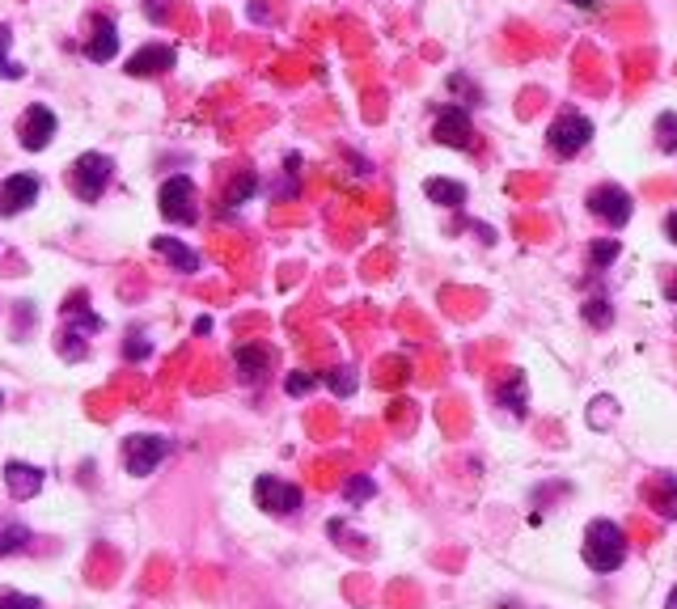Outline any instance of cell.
Listing matches in <instances>:
<instances>
[{
  "label": "cell",
  "mask_w": 677,
  "mask_h": 609,
  "mask_svg": "<svg viewBox=\"0 0 677 609\" xmlns=\"http://www.w3.org/2000/svg\"><path fill=\"white\" fill-rule=\"evenodd\" d=\"M627 559V537L614 521H593L585 533V563L593 571H618Z\"/></svg>",
  "instance_id": "1"
},
{
  "label": "cell",
  "mask_w": 677,
  "mask_h": 609,
  "mask_svg": "<svg viewBox=\"0 0 677 609\" xmlns=\"http://www.w3.org/2000/svg\"><path fill=\"white\" fill-rule=\"evenodd\" d=\"M111 174H115V161H111V157H102V152H80L77 161H73V170H68V183L77 190V199L93 203V199H102V190L111 187Z\"/></svg>",
  "instance_id": "2"
},
{
  "label": "cell",
  "mask_w": 677,
  "mask_h": 609,
  "mask_svg": "<svg viewBox=\"0 0 677 609\" xmlns=\"http://www.w3.org/2000/svg\"><path fill=\"white\" fill-rule=\"evenodd\" d=\"M589 140H593V123L580 111H563L555 123H551V132H547V145H551V152H559V157H576Z\"/></svg>",
  "instance_id": "3"
},
{
  "label": "cell",
  "mask_w": 677,
  "mask_h": 609,
  "mask_svg": "<svg viewBox=\"0 0 677 609\" xmlns=\"http://www.w3.org/2000/svg\"><path fill=\"white\" fill-rule=\"evenodd\" d=\"M158 203H161V216L174 221V225H191V221L200 216V208H196V187H191V178H183V174L161 183Z\"/></svg>",
  "instance_id": "4"
},
{
  "label": "cell",
  "mask_w": 677,
  "mask_h": 609,
  "mask_svg": "<svg viewBox=\"0 0 677 609\" xmlns=\"http://www.w3.org/2000/svg\"><path fill=\"white\" fill-rule=\"evenodd\" d=\"M165 453H170V440H165V436H127V440H123V465H127V474H136V478L153 474Z\"/></svg>",
  "instance_id": "5"
},
{
  "label": "cell",
  "mask_w": 677,
  "mask_h": 609,
  "mask_svg": "<svg viewBox=\"0 0 677 609\" xmlns=\"http://www.w3.org/2000/svg\"><path fill=\"white\" fill-rule=\"evenodd\" d=\"M589 212L593 216H601L610 228H623L627 221H631V212H636V203H631V195L623 187H614V183H605V187H598L593 195H589Z\"/></svg>",
  "instance_id": "6"
},
{
  "label": "cell",
  "mask_w": 677,
  "mask_h": 609,
  "mask_svg": "<svg viewBox=\"0 0 677 609\" xmlns=\"http://www.w3.org/2000/svg\"><path fill=\"white\" fill-rule=\"evenodd\" d=\"M432 136H437L444 149H462V152L475 149V127H471V114L462 111V107H440Z\"/></svg>",
  "instance_id": "7"
},
{
  "label": "cell",
  "mask_w": 677,
  "mask_h": 609,
  "mask_svg": "<svg viewBox=\"0 0 677 609\" xmlns=\"http://www.w3.org/2000/svg\"><path fill=\"white\" fill-rule=\"evenodd\" d=\"M254 504H259L263 512H272V517H288V512L301 508V492H297L292 483H279L272 474H263V478L254 483Z\"/></svg>",
  "instance_id": "8"
},
{
  "label": "cell",
  "mask_w": 677,
  "mask_h": 609,
  "mask_svg": "<svg viewBox=\"0 0 677 609\" xmlns=\"http://www.w3.org/2000/svg\"><path fill=\"white\" fill-rule=\"evenodd\" d=\"M17 136H22V149L26 152H42L51 145V136H55V114L47 111V107H30V111L22 114Z\"/></svg>",
  "instance_id": "9"
},
{
  "label": "cell",
  "mask_w": 677,
  "mask_h": 609,
  "mask_svg": "<svg viewBox=\"0 0 677 609\" xmlns=\"http://www.w3.org/2000/svg\"><path fill=\"white\" fill-rule=\"evenodd\" d=\"M39 199V178L35 174H13L0 187V216H17Z\"/></svg>",
  "instance_id": "10"
},
{
  "label": "cell",
  "mask_w": 677,
  "mask_h": 609,
  "mask_svg": "<svg viewBox=\"0 0 677 609\" xmlns=\"http://www.w3.org/2000/svg\"><path fill=\"white\" fill-rule=\"evenodd\" d=\"M174 47H161V42H153V47H140L131 60H127V76H161L174 69Z\"/></svg>",
  "instance_id": "11"
},
{
  "label": "cell",
  "mask_w": 677,
  "mask_h": 609,
  "mask_svg": "<svg viewBox=\"0 0 677 609\" xmlns=\"http://www.w3.org/2000/svg\"><path fill=\"white\" fill-rule=\"evenodd\" d=\"M4 487H9L13 499H35L42 492V470L26 465V461H9L4 465Z\"/></svg>",
  "instance_id": "12"
},
{
  "label": "cell",
  "mask_w": 677,
  "mask_h": 609,
  "mask_svg": "<svg viewBox=\"0 0 677 609\" xmlns=\"http://www.w3.org/2000/svg\"><path fill=\"white\" fill-rule=\"evenodd\" d=\"M115 51H120V30H115V22H111V17H98V22H93V35L85 42V60L106 64V60H115Z\"/></svg>",
  "instance_id": "13"
},
{
  "label": "cell",
  "mask_w": 677,
  "mask_h": 609,
  "mask_svg": "<svg viewBox=\"0 0 677 609\" xmlns=\"http://www.w3.org/2000/svg\"><path fill=\"white\" fill-rule=\"evenodd\" d=\"M153 250H158L161 259H170V266L174 271H200V254L196 250H187L183 241H174V237H153Z\"/></svg>",
  "instance_id": "14"
},
{
  "label": "cell",
  "mask_w": 677,
  "mask_h": 609,
  "mask_svg": "<svg viewBox=\"0 0 677 609\" xmlns=\"http://www.w3.org/2000/svg\"><path fill=\"white\" fill-rule=\"evenodd\" d=\"M648 504H652L656 512H665V517H674L677 521V478L674 474H661L656 483H648Z\"/></svg>",
  "instance_id": "15"
},
{
  "label": "cell",
  "mask_w": 677,
  "mask_h": 609,
  "mask_svg": "<svg viewBox=\"0 0 677 609\" xmlns=\"http://www.w3.org/2000/svg\"><path fill=\"white\" fill-rule=\"evenodd\" d=\"M424 195L440 203V208H462L466 203V187L462 183H449V178H428L424 183Z\"/></svg>",
  "instance_id": "16"
},
{
  "label": "cell",
  "mask_w": 677,
  "mask_h": 609,
  "mask_svg": "<svg viewBox=\"0 0 677 609\" xmlns=\"http://www.w3.org/2000/svg\"><path fill=\"white\" fill-rule=\"evenodd\" d=\"M272 364V351L267 347H238V369L241 381H259Z\"/></svg>",
  "instance_id": "17"
},
{
  "label": "cell",
  "mask_w": 677,
  "mask_h": 609,
  "mask_svg": "<svg viewBox=\"0 0 677 609\" xmlns=\"http://www.w3.org/2000/svg\"><path fill=\"white\" fill-rule=\"evenodd\" d=\"M26 542H30V530H26L22 521L0 517V559H4V555H17Z\"/></svg>",
  "instance_id": "18"
},
{
  "label": "cell",
  "mask_w": 677,
  "mask_h": 609,
  "mask_svg": "<svg viewBox=\"0 0 677 609\" xmlns=\"http://www.w3.org/2000/svg\"><path fill=\"white\" fill-rule=\"evenodd\" d=\"M500 398H504V407H509L513 415H521V411H525V377H521V373H509V381L500 385Z\"/></svg>",
  "instance_id": "19"
},
{
  "label": "cell",
  "mask_w": 677,
  "mask_h": 609,
  "mask_svg": "<svg viewBox=\"0 0 677 609\" xmlns=\"http://www.w3.org/2000/svg\"><path fill=\"white\" fill-rule=\"evenodd\" d=\"M322 381H326L339 398H348V394L356 389V373H352V369H330V373H322Z\"/></svg>",
  "instance_id": "20"
},
{
  "label": "cell",
  "mask_w": 677,
  "mask_h": 609,
  "mask_svg": "<svg viewBox=\"0 0 677 609\" xmlns=\"http://www.w3.org/2000/svg\"><path fill=\"white\" fill-rule=\"evenodd\" d=\"M373 492H377V487H373V478H364V474H352V478L343 483V495H348L352 504H364V499H373Z\"/></svg>",
  "instance_id": "21"
},
{
  "label": "cell",
  "mask_w": 677,
  "mask_h": 609,
  "mask_svg": "<svg viewBox=\"0 0 677 609\" xmlns=\"http://www.w3.org/2000/svg\"><path fill=\"white\" fill-rule=\"evenodd\" d=\"M254 187H259V178H254V174H241L238 183L229 187V195H225V203H229V208H238V203H246V199L254 195Z\"/></svg>",
  "instance_id": "22"
},
{
  "label": "cell",
  "mask_w": 677,
  "mask_h": 609,
  "mask_svg": "<svg viewBox=\"0 0 677 609\" xmlns=\"http://www.w3.org/2000/svg\"><path fill=\"white\" fill-rule=\"evenodd\" d=\"M614 259H618V241H598V246L589 250V263H593V271H605Z\"/></svg>",
  "instance_id": "23"
},
{
  "label": "cell",
  "mask_w": 677,
  "mask_h": 609,
  "mask_svg": "<svg viewBox=\"0 0 677 609\" xmlns=\"http://www.w3.org/2000/svg\"><path fill=\"white\" fill-rule=\"evenodd\" d=\"M656 136H661V149L677 152V114H661V123H656Z\"/></svg>",
  "instance_id": "24"
},
{
  "label": "cell",
  "mask_w": 677,
  "mask_h": 609,
  "mask_svg": "<svg viewBox=\"0 0 677 609\" xmlns=\"http://www.w3.org/2000/svg\"><path fill=\"white\" fill-rule=\"evenodd\" d=\"M0 609H42L35 597L26 593H13V588H0Z\"/></svg>",
  "instance_id": "25"
},
{
  "label": "cell",
  "mask_w": 677,
  "mask_h": 609,
  "mask_svg": "<svg viewBox=\"0 0 677 609\" xmlns=\"http://www.w3.org/2000/svg\"><path fill=\"white\" fill-rule=\"evenodd\" d=\"M322 377H314V373H288V381H284V389L288 394H310L314 385H318Z\"/></svg>",
  "instance_id": "26"
},
{
  "label": "cell",
  "mask_w": 677,
  "mask_h": 609,
  "mask_svg": "<svg viewBox=\"0 0 677 609\" xmlns=\"http://www.w3.org/2000/svg\"><path fill=\"white\" fill-rule=\"evenodd\" d=\"M9 42H13V35H9V30H0V73H4V76H22V69H17V64H9Z\"/></svg>",
  "instance_id": "27"
},
{
  "label": "cell",
  "mask_w": 677,
  "mask_h": 609,
  "mask_svg": "<svg viewBox=\"0 0 677 609\" xmlns=\"http://www.w3.org/2000/svg\"><path fill=\"white\" fill-rule=\"evenodd\" d=\"M585 318H589V322H598V326H610V309H605V297H598V301H585Z\"/></svg>",
  "instance_id": "28"
},
{
  "label": "cell",
  "mask_w": 677,
  "mask_h": 609,
  "mask_svg": "<svg viewBox=\"0 0 677 609\" xmlns=\"http://www.w3.org/2000/svg\"><path fill=\"white\" fill-rule=\"evenodd\" d=\"M140 356H149V343L140 339V335H131V343H127V360H140Z\"/></svg>",
  "instance_id": "29"
},
{
  "label": "cell",
  "mask_w": 677,
  "mask_h": 609,
  "mask_svg": "<svg viewBox=\"0 0 677 609\" xmlns=\"http://www.w3.org/2000/svg\"><path fill=\"white\" fill-rule=\"evenodd\" d=\"M665 237H669V241H677V212L669 216V221H665Z\"/></svg>",
  "instance_id": "30"
},
{
  "label": "cell",
  "mask_w": 677,
  "mask_h": 609,
  "mask_svg": "<svg viewBox=\"0 0 677 609\" xmlns=\"http://www.w3.org/2000/svg\"><path fill=\"white\" fill-rule=\"evenodd\" d=\"M572 4H576V9H598L601 0H572Z\"/></svg>",
  "instance_id": "31"
},
{
  "label": "cell",
  "mask_w": 677,
  "mask_h": 609,
  "mask_svg": "<svg viewBox=\"0 0 677 609\" xmlns=\"http://www.w3.org/2000/svg\"><path fill=\"white\" fill-rule=\"evenodd\" d=\"M665 609H677V588L669 593V601H665Z\"/></svg>",
  "instance_id": "32"
},
{
  "label": "cell",
  "mask_w": 677,
  "mask_h": 609,
  "mask_svg": "<svg viewBox=\"0 0 677 609\" xmlns=\"http://www.w3.org/2000/svg\"><path fill=\"white\" fill-rule=\"evenodd\" d=\"M0 402H4V398H0Z\"/></svg>",
  "instance_id": "33"
}]
</instances>
